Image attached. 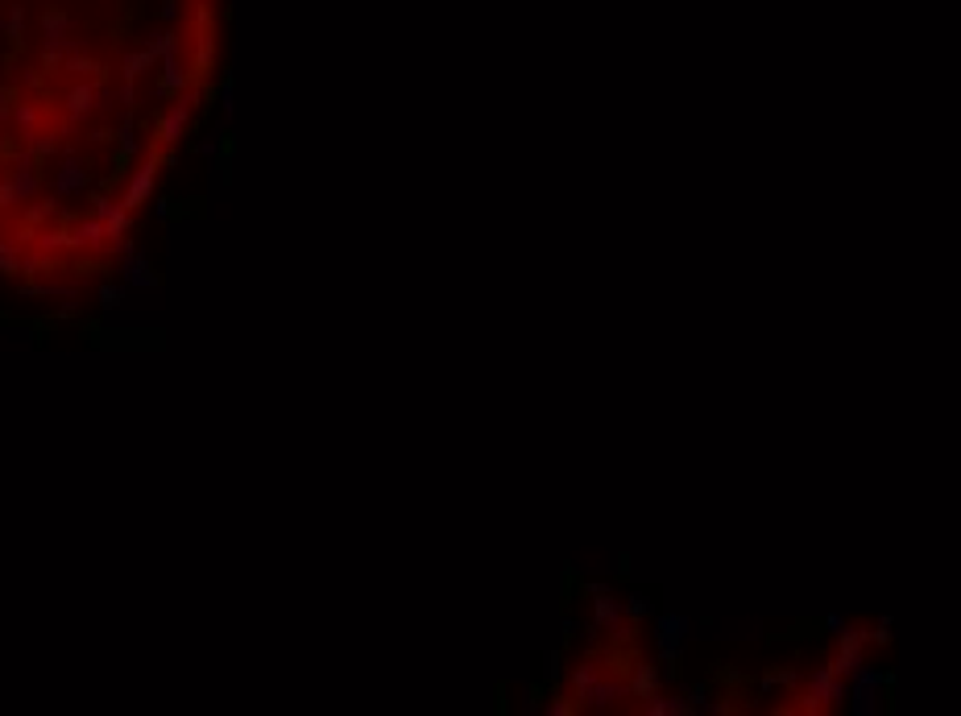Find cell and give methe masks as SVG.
<instances>
[{"label": "cell", "mask_w": 961, "mask_h": 716, "mask_svg": "<svg viewBox=\"0 0 961 716\" xmlns=\"http://www.w3.org/2000/svg\"><path fill=\"white\" fill-rule=\"evenodd\" d=\"M71 240L75 245H79V249H87V245H92V249H100V245H104V240H109V232H104V220H79V224L71 228Z\"/></svg>", "instance_id": "7"}, {"label": "cell", "mask_w": 961, "mask_h": 716, "mask_svg": "<svg viewBox=\"0 0 961 716\" xmlns=\"http://www.w3.org/2000/svg\"><path fill=\"white\" fill-rule=\"evenodd\" d=\"M199 154H204V157H216V154H220V141H204V145H199Z\"/></svg>", "instance_id": "11"}, {"label": "cell", "mask_w": 961, "mask_h": 716, "mask_svg": "<svg viewBox=\"0 0 961 716\" xmlns=\"http://www.w3.org/2000/svg\"><path fill=\"white\" fill-rule=\"evenodd\" d=\"M92 187V170L79 162V157H67L59 170H54V195L59 199H71V195H84Z\"/></svg>", "instance_id": "3"}, {"label": "cell", "mask_w": 961, "mask_h": 716, "mask_svg": "<svg viewBox=\"0 0 961 716\" xmlns=\"http://www.w3.org/2000/svg\"><path fill=\"white\" fill-rule=\"evenodd\" d=\"M187 120H191V100H182V104H174L166 112V117L157 120V141L162 145H174L182 137V129H187Z\"/></svg>", "instance_id": "6"}, {"label": "cell", "mask_w": 961, "mask_h": 716, "mask_svg": "<svg viewBox=\"0 0 961 716\" xmlns=\"http://www.w3.org/2000/svg\"><path fill=\"white\" fill-rule=\"evenodd\" d=\"M96 215L104 220V232H109L112 245H120V249H125V232H129V207H120L117 199H104V195H100V199H96Z\"/></svg>", "instance_id": "4"}, {"label": "cell", "mask_w": 961, "mask_h": 716, "mask_svg": "<svg viewBox=\"0 0 961 716\" xmlns=\"http://www.w3.org/2000/svg\"><path fill=\"white\" fill-rule=\"evenodd\" d=\"M154 179H157V149H149V154L141 157V166L129 174V182H125V199H120V207H141L149 195H154Z\"/></svg>", "instance_id": "1"}, {"label": "cell", "mask_w": 961, "mask_h": 716, "mask_svg": "<svg viewBox=\"0 0 961 716\" xmlns=\"http://www.w3.org/2000/svg\"><path fill=\"white\" fill-rule=\"evenodd\" d=\"M0 270H4V274H21L25 270V257L12 249V245H4V240H0Z\"/></svg>", "instance_id": "9"}, {"label": "cell", "mask_w": 961, "mask_h": 716, "mask_svg": "<svg viewBox=\"0 0 961 716\" xmlns=\"http://www.w3.org/2000/svg\"><path fill=\"white\" fill-rule=\"evenodd\" d=\"M92 100H96V92H92L87 84H84V87H75L71 96H67V112H71L75 120H84L87 112H92Z\"/></svg>", "instance_id": "8"}, {"label": "cell", "mask_w": 961, "mask_h": 716, "mask_svg": "<svg viewBox=\"0 0 961 716\" xmlns=\"http://www.w3.org/2000/svg\"><path fill=\"white\" fill-rule=\"evenodd\" d=\"M125 286H137V290H154L157 286V274H149V261H145L141 253H133L129 245H125Z\"/></svg>", "instance_id": "5"}, {"label": "cell", "mask_w": 961, "mask_h": 716, "mask_svg": "<svg viewBox=\"0 0 961 716\" xmlns=\"http://www.w3.org/2000/svg\"><path fill=\"white\" fill-rule=\"evenodd\" d=\"M120 302H125V286H104L100 290V307L104 310H117Z\"/></svg>", "instance_id": "10"}, {"label": "cell", "mask_w": 961, "mask_h": 716, "mask_svg": "<svg viewBox=\"0 0 961 716\" xmlns=\"http://www.w3.org/2000/svg\"><path fill=\"white\" fill-rule=\"evenodd\" d=\"M0 125H4V92H0Z\"/></svg>", "instance_id": "12"}, {"label": "cell", "mask_w": 961, "mask_h": 716, "mask_svg": "<svg viewBox=\"0 0 961 716\" xmlns=\"http://www.w3.org/2000/svg\"><path fill=\"white\" fill-rule=\"evenodd\" d=\"M37 195V170H34V157H21L17 166H12V179L0 187V207L9 204H25V199H34Z\"/></svg>", "instance_id": "2"}]
</instances>
